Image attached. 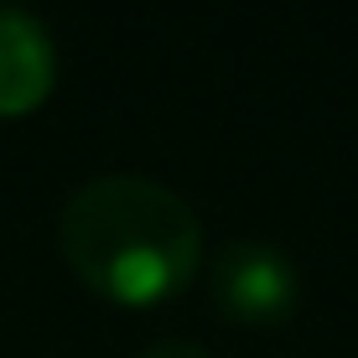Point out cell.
Returning <instances> with one entry per match:
<instances>
[{"mask_svg":"<svg viewBox=\"0 0 358 358\" xmlns=\"http://www.w3.org/2000/svg\"><path fill=\"white\" fill-rule=\"evenodd\" d=\"M57 250L94 296L151 306L192 280L203 224L177 187L141 171H109L63 203Z\"/></svg>","mask_w":358,"mask_h":358,"instance_id":"6da1fadb","label":"cell"},{"mask_svg":"<svg viewBox=\"0 0 358 358\" xmlns=\"http://www.w3.org/2000/svg\"><path fill=\"white\" fill-rule=\"evenodd\" d=\"M213 301L218 312L234 322L250 327H275L296 312V296H301V275H296L291 255H280L275 244L260 239H229L213 260Z\"/></svg>","mask_w":358,"mask_h":358,"instance_id":"7a4b0ae2","label":"cell"},{"mask_svg":"<svg viewBox=\"0 0 358 358\" xmlns=\"http://www.w3.org/2000/svg\"><path fill=\"white\" fill-rule=\"evenodd\" d=\"M57 78V52L42 21L21 6H0V120L31 115Z\"/></svg>","mask_w":358,"mask_h":358,"instance_id":"3957f363","label":"cell"},{"mask_svg":"<svg viewBox=\"0 0 358 358\" xmlns=\"http://www.w3.org/2000/svg\"><path fill=\"white\" fill-rule=\"evenodd\" d=\"M141 358H208L197 343H182V338H166V343H151V348H141Z\"/></svg>","mask_w":358,"mask_h":358,"instance_id":"277c9868","label":"cell"}]
</instances>
